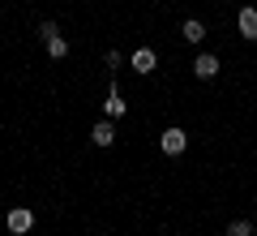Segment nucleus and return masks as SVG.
Masks as SVG:
<instances>
[{"label": "nucleus", "instance_id": "f257e3e1", "mask_svg": "<svg viewBox=\"0 0 257 236\" xmlns=\"http://www.w3.org/2000/svg\"><path fill=\"white\" fill-rule=\"evenodd\" d=\"M159 150H163V154H184V150H189V133H184L180 125L163 129V133H159Z\"/></svg>", "mask_w": 257, "mask_h": 236}, {"label": "nucleus", "instance_id": "f03ea898", "mask_svg": "<svg viewBox=\"0 0 257 236\" xmlns=\"http://www.w3.org/2000/svg\"><path fill=\"white\" fill-rule=\"evenodd\" d=\"M30 227H35V210H30V206H13L9 210V232L13 236H26Z\"/></svg>", "mask_w": 257, "mask_h": 236}, {"label": "nucleus", "instance_id": "7ed1b4c3", "mask_svg": "<svg viewBox=\"0 0 257 236\" xmlns=\"http://www.w3.org/2000/svg\"><path fill=\"white\" fill-rule=\"evenodd\" d=\"M133 69H138L142 77H146V73H155V69H159V56H155V47H138V52H133Z\"/></svg>", "mask_w": 257, "mask_h": 236}, {"label": "nucleus", "instance_id": "20e7f679", "mask_svg": "<svg viewBox=\"0 0 257 236\" xmlns=\"http://www.w3.org/2000/svg\"><path fill=\"white\" fill-rule=\"evenodd\" d=\"M236 26H240L244 39H257V9H253V5H244V9L236 13Z\"/></svg>", "mask_w": 257, "mask_h": 236}, {"label": "nucleus", "instance_id": "39448f33", "mask_svg": "<svg viewBox=\"0 0 257 236\" xmlns=\"http://www.w3.org/2000/svg\"><path fill=\"white\" fill-rule=\"evenodd\" d=\"M193 73L202 77V82H210L214 73H219V56H210V52H202L197 60H193Z\"/></svg>", "mask_w": 257, "mask_h": 236}, {"label": "nucleus", "instance_id": "423d86ee", "mask_svg": "<svg viewBox=\"0 0 257 236\" xmlns=\"http://www.w3.org/2000/svg\"><path fill=\"white\" fill-rule=\"evenodd\" d=\"M103 112H107L111 120H120V116L128 112V103H124V95L116 91V82H111V91H107V103H103Z\"/></svg>", "mask_w": 257, "mask_h": 236}, {"label": "nucleus", "instance_id": "0eeeda50", "mask_svg": "<svg viewBox=\"0 0 257 236\" xmlns=\"http://www.w3.org/2000/svg\"><path fill=\"white\" fill-rule=\"evenodd\" d=\"M90 142L94 146H111L116 142V125H111V120H99V125L90 129Z\"/></svg>", "mask_w": 257, "mask_h": 236}, {"label": "nucleus", "instance_id": "6e6552de", "mask_svg": "<svg viewBox=\"0 0 257 236\" xmlns=\"http://www.w3.org/2000/svg\"><path fill=\"white\" fill-rule=\"evenodd\" d=\"M180 39H184V43H202V39H206V26H202L197 18H189V22L180 26Z\"/></svg>", "mask_w": 257, "mask_h": 236}, {"label": "nucleus", "instance_id": "1a4fd4ad", "mask_svg": "<svg viewBox=\"0 0 257 236\" xmlns=\"http://www.w3.org/2000/svg\"><path fill=\"white\" fill-rule=\"evenodd\" d=\"M47 56H52V60H64V56H69V43H64L60 35H56V39H47Z\"/></svg>", "mask_w": 257, "mask_h": 236}, {"label": "nucleus", "instance_id": "9d476101", "mask_svg": "<svg viewBox=\"0 0 257 236\" xmlns=\"http://www.w3.org/2000/svg\"><path fill=\"white\" fill-rule=\"evenodd\" d=\"M227 236H253V223H248V219H231V223H227Z\"/></svg>", "mask_w": 257, "mask_h": 236}, {"label": "nucleus", "instance_id": "9b49d317", "mask_svg": "<svg viewBox=\"0 0 257 236\" xmlns=\"http://www.w3.org/2000/svg\"><path fill=\"white\" fill-rule=\"evenodd\" d=\"M39 35H43V43H47V39H56V35H60V26H56V22L47 18V22H39Z\"/></svg>", "mask_w": 257, "mask_h": 236}, {"label": "nucleus", "instance_id": "f8f14e48", "mask_svg": "<svg viewBox=\"0 0 257 236\" xmlns=\"http://www.w3.org/2000/svg\"><path fill=\"white\" fill-rule=\"evenodd\" d=\"M253 206H257V202H253Z\"/></svg>", "mask_w": 257, "mask_h": 236}]
</instances>
